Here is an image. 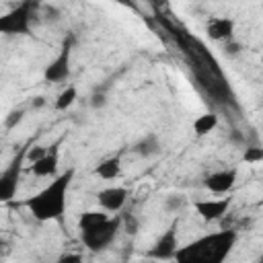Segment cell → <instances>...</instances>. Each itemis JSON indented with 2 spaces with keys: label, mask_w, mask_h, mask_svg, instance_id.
<instances>
[{
  "label": "cell",
  "mask_w": 263,
  "mask_h": 263,
  "mask_svg": "<svg viewBox=\"0 0 263 263\" xmlns=\"http://www.w3.org/2000/svg\"><path fill=\"white\" fill-rule=\"evenodd\" d=\"M236 232L218 230L203 234L191 240L185 247H179L175 253V263H224L230 251L234 249Z\"/></svg>",
  "instance_id": "1"
},
{
  "label": "cell",
  "mask_w": 263,
  "mask_h": 263,
  "mask_svg": "<svg viewBox=\"0 0 263 263\" xmlns=\"http://www.w3.org/2000/svg\"><path fill=\"white\" fill-rule=\"evenodd\" d=\"M74 179V168H68L62 175H55L53 181H49L41 191H37L33 197L25 201L29 212L39 222H51L62 220L66 205H68V189Z\"/></svg>",
  "instance_id": "2"
},
{
  "label": "cell",
  "mask_w": 263,
  "mask_h": 263,
  "mask_svg": "<svg viewBox=\"0 0 263 263\" xmlns=\"http://www.w3.org/2000/svg\"><path fill=\"white\" fill-rule=\"evenodd\" d=\"M35 8L37 4L33 2H21L18 6L0 14V33L2 35H29Z\"/></svg>",
  "instance_id": "3"
},
{
  "label": "cell",
  "mask_w": 263,
  "mask_h": 263,
  "mask_svg": "<svg viewBox=\"0 0 263 263\" xmlns=\"http://www.w3.org/2000/svg\"><path fill=\"white\" fill-rule=\"evenodd\" d=\"M121 228V216H115V218H107L105 222L88 228V230H82L80 232V238L84 242V247L92 253H99V251H105L113 238L117 236Z\"/></svg>",
  "instance_id": "4"
},
{
  "label": "cell",
  "mask_w": 263,
  "mask_h": 263,
  "mask_svg": "<svg viewBox=\"0 0 263 263\" xmlns=\"http://www.w3.org/2000/svg\"><path fill=\"white\" fill-rule=\"evenodd\" d=\"M25 152H27V146L21 148L14 154V158L8 162V166L0 173V203L10 201L18 191L21 171H23V164H25Z\"/></svg>",
  "instance_id": "5"
},
{
  "label": "cell",
  "mask_w": 263,
  "mask_h": 263,
  "mask_svg": "<svg viewBox=\"0 0 263 263\" xmlns=\"http://www.w3.org/2000/svg\"><path fill=\"white\" fill-rule=\"evenodd\" d=\"M177 226L179 222L175 220L162 234L160 238L154 242V247L148 251V259L152 261H171L179 249V238H177Z\"/></svg>",
  "instance_id": "6"
},
{
  "label": "cell",
  "mask_w": 263,
  "mask_h": 263,
  "mask_svg": "<svg viewBox=\"0 0 263 263\" xmlns=\"http://www.w3.org/2000/svg\"><path fill=\"white\" fill-rule=\"evenodd\" d=\"M70 55H72V37H68L60 49V53L55 55V60L51 64L45 66L43 78L47 82H62L70 76Z\"/></svg>",
  "instance_id": "7"
},
{
  "label": "cell",
  "mask_w": 263,
  "mask_h": 263,
  "mask_svg": "<svg viewBox=\"0 0 263 263\" xmlns=\"http://www.w3.org/2000/svg\"><path fill=\"white\" fill-rule=\"evenodd\" d=\"M236 175H238L236 168L216 171V173H212V175L205 177L203 185H205V189L212 191V193H228V191L234 187V183H236Z\"/></svg>",
  "instance_id": "8"
},
{
  "label": "cell",
  "mask_w": 263,
  "mask_h": 263,
  "mask_svg": "<svg viewBox=\"0 0 263 263\" xmlns=\"http://www.w3.org/2000/svg\"><path fill=\"white\" fill-rule=\"evenodd\" d=\"M58 164H60V142H55L43 158H39L37 162L31 164V173L35 177H55L58 173Z\"/></svg>",
  "instance_id": "9"
},
{
  "label": "cell",
  "mask_w": 263,
  "mask_h": 263,
  "mask_svg": "<svg viewBox=\"0 0 263 263\" xmlns=\"http://www.w3.org/2000/svg\"><path fill=\"white\" fill-rule=\"evenodd\" d=\"M97 199L105 212H119L127 201V189L125 187H107L97 193Z\"/></svg>",
  "instance_id": "10"
},
{
  "label": "cell",
  "mask_w": 263,
  "mask_h": 263,
  "mask_svg": "<svg viewBox=\"0 0 263 263\" xmlns=\"http://www.w3.org/2000/svg\"><path fill=\"white\" fill-rule=\"evenodd\" d=\"M228 205H230V197H226V199H199V201H195V212L199 214L201 220L214 222L226 214Z\"/></svg>",
  "instance_id": "11"
},
{
  "label": "cell",
  "mask_w": 263,
  "mask_h": 263,
  "mask_svg": "<svg viewBox=\"0 0 263 263\" xmlns=\"http://www.w3.org/2000/svg\"><path fill=\"white\" fill-rule=\"evenodd\" d=\"M205 33L214 41H228L234 33V18L230 16H214L205 25Z\"/></svg>",
  "instance_id": "12"
},
{
  "label": "cell",
  "mask_w": 263,
  "mask_h": 263,
  "mask_svg": "<svg viewBox=\"0 0 263 263\" xmlns=\"http://www.w3.org/2000/svg\"><path fill=\"white\" fill-rule=\"evenodd\" d=\"M138 156H142V158H150V156H156V154H160V150H162V144H160V138H158V134H154V132H150V134H144L136 144H134V148H132Z\"/></svg>",
  "instance_id": "13"
},
{
  "label": "cell",
  "mask_w": 263,
  "mask_h": 263,
  "mask_svg": "<svg viewBox=\"0 0 263 263\" xmlns=\"http://www.w3.org/2000/svg\"><path fill=\"white\" fill-rule=\"evenodd\" d=\"M95 173H97L101 179H107V181L117 179V177L121 175V156L115 154V156H109V158L101 160V162L97 164Z\"/></svg>",
  "instance_id": "14"
},
{
  "label": "cell",
  "mask_w": 263,
  "mask_h": 263,
  "mask_svg": "<svg viewBox=\"0 0 263 263\" xmlns=\"http://www.w3.org/2000/svg\"><path fill=\"white\" fill-rule=\"evenodd\" d=\"M216 125H218V115L203 113L193 121V132H195V136H208L210 132H214Z\"/></svg>",
  "instance_id": "15"
},
{
  "label": "cell",
  "mask_w": 263,
  "mask_h": 263,
  "mask_svg": "<svg viewBox=\"0 0 263 263\" xmlns=\"http://www.w3.org/2000/svg\"><path fill=\"white\" fill-rule=\"evenodd\" d=\"M109 216L105 214V212H99V210H88V212H84L80 218H78V230L82 232V230H88V228H92V226H97V224H101V222H105Z\"/></svg>",
  "instance_id": "16"
},
{
  "label": "cell",
  "mask_w": 263,
  "mask_h": 263,
  "mask_svg": "<svg viewBox=\"0 0 263 263\" xmlns=\"http://www.w3.org/2000/svg\"><path fill=\"white\" fill-rule=\"evenodd\" d=\"M76 99H78V90H76V86H66V88L58 95V99H55V109H58V111H66L68 107L74 105Z\"/></svg>",
  "instance_id": "17"
},
{
  "label": "cell",
  "mask_w": 263,
  "mask_h": 263,
  "mask_svg": "<svg viewBox=\"0 0 263 263\" xmlns=\"http://www.w3.org/2000/svg\"><path fill=\"white\" fill-rule=\"evenodd\" d=\"M185 205H187V197H185V195H179V193L168 195V197L164 199V203H162V208H164L166 212H171V214L181 212Z\"/></svg>",
  "instance_id": "18"
},
{
  "label": "cell",
  "mask_w": 263,
  "mask_h": 263,
  "mask_svg": "<svg viewBox=\"0 0 263 263\" xmlns=\"http://www.w3.org/2000/svg\"><path fill=\"white\" fill-rule=\"evenodd\" d=\"M23 117H25V111H23V109H12V111L4 117V127H6V129H14V127L23 121Z\"/></svg>",
  "instance_id": "19"
},
{
  "label": "cell",
  "mask_w": 263,
  "mask_h": 263,
  "mask_svg": "<svg viewBox=\"0 0 263 263\" xmlns=\"http://www.w3.org/2000/svg\"><path fill=\"white\" fill-rule=\"evenodd\" d=\"M47 152L45 146H27V152H25V162H37L39 158H43Z\"/></svg>",
  "instance_id": "20"
},
{
  "label": "cell",
  "mask_w": 263,
  "mask_h": 263,
  "mask_svg": "<svg viewBox=\"0 0 263 263\" xmlns=\"http://www.w3.org/2000/svg\"><path fill=\"white\" fill-rule=\"evenodd\" d=\"M242 160L249 162V164H257L263 160V148H257V146H249L242 154Z\"/></svg>",
  "instance_id": "21"
},
{
  "label": "cell",
  "mask_w": 263,
  "mask_h": 263,
  "mask_svg": "<svg viewBox=\"0 0 263 263\" xmlns=\"http://www.w3.org/2000/svg\"><path fill=\"white\" fill-rule=\"evenodd\" d=\"M121 226H123V230H125L127 234H136V232L140 230V222H138V218H136L134 214L121 216Z\"/></svg>",
  "instance_id": "22"
},
{
  "label": "cell",
  "mask_w": 263,
  "mask_h": 263,
  "mask_svg": "<svg viewBox=\"0 0 263 263\" xmlns=\"http://www.w3.org/2000/svg\"><path fill=\"white\" fill-rule=\"evenodd\" d=\"M41 16H43V21H47V23H58V21L62 18V12H60V8H55V6H41Z\"/></svg>",
  "instance_id": "23"
},
{
  "label": "cell",
  "mask_w": 263,
  "mask_h": 263,
  "mask_svg": "<svg viewBox=\"0 0 263 263\" xmlns=\"http://www.w3.org/2000/svg\"><path fill=\"white\" fill-rule=\"evenodd\" d=\"M222 51H224V55H228V58H236V55H240L242 45H240L238 41H234V39H228V41L224 43Z\"/></svg>",
  "instance_id": "24"
},
{
  "label": "cell",
  "mask_w": 263,
  "mask_h": 263,
  "mask_svg": "<svg viewBox=\"0 0 263 263\" xmlns=\"http://www.w3.org/2000/svg\"><path fill=\"white\" fill-rule=\"evenodd\" d=\"M105 105H107V95L103 90H95L90 95V107L92 109H103Z\"/></svg>",
  "instance_id": "25"
},
{
  "label": "cell",
  "mask_w": 263,
  "mask_h": 263,
  "mask_svg": "<svg viewBox=\"0 0 263 263\" xmlns=\"http://www.w3.org/2000/svg\"><path fill=\"white\" fill-rule=\"evenodd\" d=\"M55 263H82V257L78 253H62Z\"/></svg>",
  "instance_id": "26"
},
{
  "label": "cell",
  "mask_w": 263,
  "mask_h": 263,
  "mask_svg": "<svg viewBox=\"0 0 263 263\" xmlns=\"http://www.w3.org/2000/svg\"><path fill=\"white\" fill-rule=\"evenodd\" d=\"M43 105H45V97H35L31 101V109H41Z\"/></svg>",
  "instance_id": "27"
},
{
  "label": "cell",
  "mask_w": 263,
  "mask_h": 263,
  "mask_svg": "<svg viewBox=\"0 0 263 263\" xmlns=\"http://www.w3.org/2000/svg\"><path fill=\"white\" fill-rule=\"evenodd\" d=\"M6 249H8V242L0 238V255H2V251H6Z\"/></svg>",
  "instance_id": "28"
},
{
  "label": "cell",
  "mask_w": 263,
  "mask_h": 263,
  "mask_svg": "<svg viewBox=\"0 0 263 263\" xmlns=\"http://www.w3.org/2000/svg\"><path fill=\"white\" fill-rule=\"evenodd\" d=\"M146 263H156V261H152V259H150V261H146Z\"/></svg>",
  "instance_id": "29"
}]
</instances>
